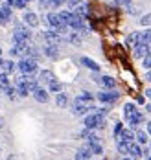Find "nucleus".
I'll return each instance as SVG.
<instances>
[{
	"instance_id": "nucleus-1",
	"label": "nucleus",
	"mask_w": 151,
	"mask_h": 160,
	"mask_svg": "<svg viewBox=\"0 0 151 160\" xmlns=\"http://www.w3.org/2000/svg\"><path fill=\"white\" fill-rule=\"evenodd\" d=\"M105 125V122H103V116H101V112H96V114H90V116H87L85 118V127L87 129H101Z\"/></svg>"
},
{
	"instance_id": "nucleus-2",
	"label": "nucleus",
	"mask_w": 151,
	"mask_h": 160,
	"mask_svg": "<svg viewBox=\"0 0 151 160\" xmlns=\"http://www.w3.org/2000/svg\"><path fill=\"white\" fill-rule=\"evenodd\" d=\"M18 70L22 74H33L37 70V61L32 59V57H22L20 63H18Z\"/></svg>"
},
{
	"instance_id": "nucleus-3",
	"label": "nucleus",
	"mask_w": 151,
	"mask_h": 160,
	"mask_svg": "<svg viewBox=\"0 0 151 160\" xmlns=\"http://www.w3.org/2000/svg\"><path fill=\"white\" fill-rule=\"evenodd\" d=\"M46 20H48L50 28L52 30H55V32H65V30H67V24L61 20L59 13H50V15L46 17Z\"/></svg>"
},
{
	"instance_id": "nucleus-4",
	"label": "nucleus",
	"mask_w": 151,
	"mask_h": 160,
	"mask_svg": "<svg viewBox=\"0 0 151 160\" xmlns=\"http://www.w3.org/2000/svg\"><path fill=\"white\" fill-rule=\"evenodd\" d=\"M30 37H32V33L28 32L24 26H17V28H15V33H13V42H15V44H18V42H26Z\"/></svg>"
},
{
	"instance_id": "nucleus-5",
	"label": "nucleus",
	"mask_w": 151,
	"mask_h": 160,
	"mask_svg": "<svg viewBox=\"0 0 151 160\" xmlns=\"http://www.w3.org/2000/svg\"><path fill=\"white\" fill-rule=\"evenodd\" d=\"M88 109H92L90 105H87V101H83V99H76L74 101V105H72V112L76 114V116H83V114H87V111Z\"/></svg>"
},
{
	"instance_id": "nucleus-6",
	"label": "nucleus",
	"mask_w": 151,
	"mask_h": 160,
	"mask_svg": "<svg viewBox=\"0 0 151 160\" xmlns=\"http://www.w3.org/2000/svg\"><path fill=\"white\" fill-rule=\"evenodd\" d=\"M118 98H120V94H118V92H111V88H109L107 92H100V94H98V99L103 101V103H114Z\"/></svg>"
},
{
	"instance_id": "nucleus-7",
	"label": "nucleus",
	"mask_w": 151,
	"mask_h": 160,
	"mask_svg": "<svg viewBox=\"0 0 151 160\" xmlns=\"http://www.w3.org/2000/svg\"><path fill=\"white\" fill-rule=\"evenodd\" d=\"M148 53H149V44L138 42V44L134 46V57H138V59H144Z\"/></svg>"
},
{
	"instance_id": "nucleus-8",
	"label": "nucleus",
	"mask_w": 151,
	"mask_h": 160,
	"mask_svg": "<svg viewBox=\"0 0 151 160\" xmlns=\"http://www.w3.org/2000/svg\"><path fill=\"white\" fill-rule=\"evenodd\" d=\"M43 37H44V41L48 42V44H57L59 41H61V37H59V32H44L43 33Z\"/></svg>"
},
{
	"instance_id": "nucleus-9",
	"label": "nucleus",
	"mask_w": 151,
	"mask_h": 160,
	"mask_svg": "<svg viewBox=\"0 0 151 160\" xmlns=\"http://www.w3.org/2000/svg\"><path fill=\"white\" fill-rule=\"evenodd\" d=\"M118 142H133L134 140V134L131 132V129H122L120 131V134L116 136Z\"/></svg>"
},
{
	"instance_id": "nucleus-10",
	"label": "nucleus",
	"mask_w": 151,
	"mask_h": 160,
	"mask_svg": "<svg viewBox=\"0 0 151 160\" xmlns=\"http://www.w3.org/2000/svg\"><path fill=\"white\" fill-rule=\"evenodd\" d=\"M32 94H33V98L39 103H46V101H48V92H46L44 88H39V87H37Z\"/></svg>"
},
{
	"instance_id": "nucleus-11",
	"label": "nucleus",
	"mask_w": 151,
	"mask_h": 160,
	"mask_svg": "<svg viewBox=\"0 0 151 160\" xmlns=\"http://www.w3.org/2000/svg\"><path fill=\"white\" fill-rule=\"evenodd\" d=\"M11 20V9L9 6H2L0 8V24H8Z\"/></svg>"
},
{
	"instance_id": "nucleus-12",
	"label": "nucleus",
	"mask_w": 151,
	"mask_h": 160,
	"mask_svg": "<svg viewBox=\"0 0 151 160\" xmlns=\"http://www.w3.org/2000/svg\"><path fill=\"white\" fill-rule=\"evenodd\" d=\"M98 83H100L103 88H114V87H116V79H113L111 76H103V78H100Z\"/></svg>"
},
{
	"instance_id": "nucleus-13",
	"label": "nucleus",
	"mask_w": 151,
	"mask_h": 160,
	"mask_svg": "<svg viewBox=\"0 0 151 160\" xmlns=\"http://www.w3.org/2000/svg\"><path fill=\"white\" fill-rule=\"evenodd\" d=\"M142 153H144V151L140 149V145L133 144V142L129 144V151H127V155H129V157H133V158H140V157H142Z\"/></svg>"
},
{
	"instance_id": "nucleus-14",
	"label": "nucleus",
	"mask_w": 151,
	"mask_h": 160,
	"mask_svg": "<svg viewBox=\"0 0 151 160\" xmlns=\"http://www.w3.org/2000/svg\"><path fill=\"white\" fill-rule=\"evenodd\" d=\"M87 147H88V151H90L92 155H101V153H103V149H101V145L98 144V140H88Z\"/></svg>"
},
{
	"instance_id": "nucleus-15",
	"label": "nucleus",
	"mask_w": 151,
	"mask_h": 160,
	"mask_svg": "<svg viewBox=\"0 0 151 160\" xmlns=\"http://www.w3.org/2000/svg\"><path fill=\"white\" fill-rule=\"evenodd\" d=\"M74 13H76L78 17H81V18H87V15H88V6L79 2V4L74 8Z\"/></svg>"
},
{
	"instance_id": "nucleus-16",
	"label": "nucleus",
	"mask_w": 151,
	"mask_h": 160,
	"mask_svg": "<svg viewBox=\"0 0 151 160\" xmlns=\"http://www.w3.org/2000/svg\"><path fill=\"white\" fill-rule=\"evenodd\" d=\"M81 64H85L87 68H90V70H94V72L100 70V64L96 63V61H92L90 57H81Z\"/></svg>"
},
{
	"instance_id": "nucleus-17",
	"label": "nucleus",
	"mask_w": 151,
	"mask_h": 160,
	"mask_svg": "<svg viewBox=\"0 0 151 160\" xmlns=\"http://www.w3.org/2000/svg\"><path fill=\"white\" fill-rule=\"evenodd\" d=\"M24 22H26L30 28H35V26L39 24V18H37L35 13H26V15H24Z\"/></svg>"
},
{
	"instance_id": "nucleus-18",
	"label": "nucleus",
	"mask_w": 151,
	"mask_h": 160,
	"mask_svg": "<svg viewBox=\"0 0 151 160\" xmlns=\"http://www.w3.org/2000/svg\"><path fill=\"white\" fill-rule=\"evenodd\" d=\"M127 120H129V123H131V127H136V125H140V123L144 122V116H142L140 112H134L133 116H129Z\"/></svg>"
},
{
	"instance_id": "nucleus-19",
	"label": "nucleus",
	"mask_w": 151,
	"mask_h": 160,
	"mask_svg": "<svg viewBox=\"0 0 151 160\" xmlns=\"http://www.w3.org/2000/svg\"><path fill=\"white\" fill-rule=\"evenodd\" d=\"M44 53L52 57V59H57L59 57V52H57V44H48L46 48H44Z\"/></svg>"
},
{
	"instance_id": "nucleus-20",
	"label": "nucleus",
	"mask_w": 151,
	"mask_h": 160,
	"mask_svg": "<svg viewBox=\"0 0 151 160\" xmlns=\"http://www.w3.org/2000/svg\"><path fill=\"white\" fill-rule=\"evenodd\" d=\"M0 70H2V72H6V74H11V72L15 70V63H13V61H2Z\"/></svg>"
},
{
	"instance_id": "nucleus-21",
	"label": "nucleus",
	"mask_w": 151,
	"mask_h": 160,
	"mask_svg": "<svg viewBox=\"0 0 151 160\" xmlns=\"http://www.w3.org/2000/svg\"><path fill=\"white\" fill-rule=\"evenodd\" d=\"M138 42H144V44H149V42H151V30H146V32L138 33Z\"/></svg>"
},
{
	"instance_id": "nucleus-22",
	"label": "nucleus",
	"mask_w": 151,
	"mask_h": 160,
	"mask_svg": "<svg viewBox=\"0 0 151 160\" xmlns=\"http://www.w3.org/2000/svg\"><path fill=\"white\" fill-rule=\"evenodd\" d=\"M39 81L41 83H50V81H53V74H52L50 70H43L41 76H39Z\"/></svg>"
},
{
	"instance_id": "nucleus-23",
	"label": "nucleus",
	"mask_w": 151,
	"mask_h": 160,
	"mask_svg": "<svg viewBox=\"0 0 151 160\" xmlns=\"http://www.w3.org/2000/svg\"><path fill=\"white\" fill-rule=\"evenodd\" d=\"M74 15H76V13H74V11H61V13H59V17H61V20H63V22H65V24H70V22H72V18H74Z\"/></svg>"
},
{
	"instance_id": "nucleus-24",
	"label": "nucleus",
	"mask_w": 151,
	"mask_h": 160,
	"mask_svg": "<svg viewBox=\"0 0 151 160\" xmlns=\"http://www.w3.org/2000/svg\"><path fill=\"white\" fill-rule=\"evenodd\" d=\"M90 157H92V153L88 151V147H83V149H79L76 153V158L78 160H85V158H90Z\"/></svg>"
},
{
	"instance_id": "nucleus-25",
	"label": "nucleus",
	"mask_w": 151,
	"mask_h": 160,
	"mask_svg": "<svg viewBox=\"0 0 151 160\" xmlns=\"http://www.w3.org/2000/svg\"><path fill=\"white\" fill-rule=\"evenodd\" d=\"M55 103H57V107H67V103H68L67 94H61V92H57V96H55Z\"/></svg>"
},
{
	"instance_id": "nucleus-26",
	"label": "nucleus",
	"mask_w": 151,
	"mask_h": 160,
	"mask_svg": "<svg viewBox=\"0 0 151 160\" xmlns=\"http://www.w3.org/2000/svg\"><path fill=\"white\" fill-rule=\"evenodd\" d=\"M134 112H138V111H136V107H134L133 103H125V107H123V116L129 118V116H133Z\"/></svg>"
},
{
	"instance_id": "nucleus-27",
	"label": "nucleus",
	"mask_w": 151,
	"mask_h": 160,
	"mask_svg": "<svg viewBox=\"0 0 151 160\" xmlns=\"http://www.w3.org/2000/svg\"><path fill=\"white\" fill-rule=\"evenodd\" d=\"M134 138L138 140V144H146V142H148V134H146L144 131H138V132L134 134Z\"/></svg>"
},
{
	"instance_id": "nucleus-28",
	"label": "nucleus",
	"mask_w": 151,
	"mask_h": 160,
	"mask_svg": "<svg viewBox=\"0 0 151 160\" xmlns=\"http://www.w3.org/2000/svg\"><path fill=\"white\" fill-rule=\"evenodd\" d=\"M129 144H131V142H118V151H120L122 155H127V151H129Z\"/></svg>"
},
{
	"instance_id": "nucleus-29",
	"label": "nucleus",
	"mask_w": 151,
	"mask_h": 160,
	"mask_svg": "<svg viewBox=\"0 0 151 160\" xmlns=\"http://www.w3.org/2000/svg\"><path fill=\"white\" fill-rule=\"evenodd\" d=\"M48 85H50V90L52 92H61V88H63V87H61V83H59V81H50V83H48Z\"/></svg>"
},
{
	"instance_id": "nucleus-30",
	"label": "nucleus",
	"mask_w": 151,
	"mask_h": 160,
	"mask_svg": "<svg viewBox=\"0 0 151 160\" xmlns=\"http://www.w3.org/2000/svg\"><path fill=\"white\" fill-rule=\"evenodd\" d=\"M127 44H129V46H136V44H138V33H131V35L127 37Z\"/></svg>"
},
{
	"instance_id": "nucleus-31",
	"label": "nucleus",
	"mask_w": 151,
	"mask_h": 160,
	"mask_svg": "<svg viewBox=\"0 0 151 160\" xmlns=\"http://www.w3.org/2000/svg\"><path fill=\"white\" fill-rule=\"evenodd\" d=\"M28 6V0H13V8H17V9H24Z\"/></svg>"
},
{
	"instance_id": "nucleus-32",
	"label": "nucleus",
	"mask_w": 151,
	"mask_h": 160,
	"mask_svg": "<svg viewBox=\"0 0 151 160\" xmlns=\"http://www.w3.org/2000/svg\"><path fill=\"white\" fill-rule=\"evenodd\" d=\"M4 92H6V96L9 98V99H15V94H17V90H15V88L6 87V88H4Z\"/></svg>"
},
{
	"instance_id": "nucleus-33",
	"label": "nucleus",
	"mask_w": 151,
	"mask_h": 160,
	"mask_svg": "<svg viewBox=\"0 0 151 160\" xmlns=\"http://www.w3.org/2000/svg\"><path fill=\"white\" fill-rule=\"evenodd\" d=\"M140 24H142V26H149L151 24V13H148V15L142 17V18H140Z\"/></svg>"
},
{
	"instance_id": "nucleus-34",
	"label": "nucleus",
	"mask_w": 151,
	"mask_h": 160,
	"mask_svg": "<svg viewBox=\"0 0 151 160\" xmlns=\"http://www.w3.org/2000/svg\"><path fill=\"white\" fill-rule=\"evenodd\" d=\"M144 68H151V52L144 57Z\"/></svg>"
},
{
	"instance_id": "nucleus-35",
	"label": "nucleus",
	"mask_w": 151,
	"mask_h": 160,
	"mask_svg": "<svg viewBox=\"0 0 151 160\" xmlns=\"http://www.w3.org/2000/svg\"><path fill=\"white\" fill-rule=\"evenodd\" d=\"M79 99H83V101H87V103H88V101H92V94H88V92H83V94L79 96Z\"/></svg>"
},
{
	"instance_id": "nucleus-36",
	"label": "nucleus",
	"mask_w": 151,
	"mask_h": 160,
	"mask_svg": "<svg viewBox=\"0 0 151 160\" xmlns=\"http://www.w3.org/2000/svg\"><path fill=\"white\" fill-rule=\"evenodd\" d=\"M68 41H70V42H74V44H79V42H81V41H79V37H78L76 33H72V35L68 37Z\"/></svg>"
},
{
	"instance_id": "nucleus-37",
	"label": "nucleus",
	"mask_w": 151,
	"mask_h": 160,
	"mask_svg": "<svg viewBox=\"0 0 151 160\" xmlns=\"http://www.w3.org/2000/svg\"><path fill=\"white\" fill-rule=\"evenodd\" d=\"M41 8H44V9L53 8V6H52V0H41Z\"/></svg>"
},
{
	"instance_id": "nucleus-38",
	"label": "nucleus",
	"mask_w": 151,
	"mask_h": 160,
	"mask_svg": "<svg viewBox=\"0 0 151 160\" xmlns=\"http://www.w3.org/2000/svg\"><path fill=\"white\" fill-rule=\"evenodd\" d=\"M79 2H81V0H67V4L70 6V8H76V6H78Z\"/></svg>"
},
{
	"instance_id": "nucleus-39",
	"label": "nucleus",
	"mask_w": 151,
	"mask_h": 160,
	"mask_svg": "<svg viewBox=\"0 0 151 160\" xmlns=\"http://www.w3.org/2000/svg\"><path fill=\"white\" fill-rule=\"evenodd\" d=\"M65 2H67V0H52V6H53V8H55V6H63Z\"/></svg>"
},
{
	"instance_id": "nucleus-40",
	"label": "nucleus",
	"mask_w": 151,
	"mask_h": 160,
	"mask_svg": "<svg viewBox=\"0 0 151 160\" xmlns=\"http://www.w3.org/2000/svg\"><path fill=\"white\" fill-rule=\"evenodd\" d=\"M118 6H129L131 4V0H116Z\"/></svg>"
},
{
	"instance_id": "nucleus-41",
	"label": "nucleus",
	"mask_w": 151,
	"mask_h": 160,
	"mask_svg": "<svg viewBox=\"0 0 151 160\" xmlns=\"http://www.w3.org/2000/svg\"><path fill=\"white\" fill-rule=\"evenodd\" d=\"M120 131H122V123H116V127H114V136L120 134Z\"/></svg>"
},
{
	"instance_id": "nucleus-42",
	"label": "nucleus",
	"mask_w": 151,
	"mask_h": 160,
	"mask_svg": "<svg viewBox=\"0 0 151 160\" xmlns=\"http://www.w3.org/2000/svg\"><path fill=\"white\" fill-rule=\"evenodd\" d=\"M146 81H151V68H149V72L146 74Z\"/></svg>"
},
{
	"instance_id": "nucleus-43",
	"label": "nucleus",
	"mask_w": 151,
	"mask_h": 160,
	"mask_svg": "<svg viewBox=\"0 0 151 160\" xmlns=\"http://www.w3.org/2000/svg\"><path fill=\"white\" fill-rule=\"evenodd\" d=\"M146 96H148V98H151V88H148V90H146Z\"/></svg>"
},
{
	"instance_id": "nucleus-44",
	"label": "nucleus",
	"mask_w": 151,
	"mask_h": 160,
	"mask_svg": "<svg viewBox=\"0 0 151 160\" xmlns=\"http://www.w3.org/2000/svg\"><path fill=\"white\" fill-rule=\"evenodd\" d=\"M4 127V120H2V116H0V129Z\"/></svg>"
},
{
	"instance_id": "nucleus-45",
	"label": "nucleus",
	"mask_w": 151,
	"mask_h": 160,
	"mask_svg": "<svg viewBox=\"0 0 151 160\" xmlns=\"http://www.w3.org/2000/svg\"><path fill=\"white\" fill-rule=\"evenodd\" d=\"M148 131L151 132V122H148Z\"/></svg>"
},
{
	"instance_id": "nucleus-46",
	"label": "nucleus",
	"mask_w": 151,
	"mask_h": 160,
	"mask_svg": "<svg viewBox=\"0 0 151 160\" xmlns=\"http://www.w3.org/2000/svg\"><path fill=\"white\" fill-rule=\"evenodd\" d=\"M146 109H148V111H149V112H151V103H149V105H148V107H146Z\"/></svg>"
},
{
	"instance_id": "nucleus-47",
	"label": "nucleus",
	"mask_w": 151,
	"mask_h": 160,
	"mask_svg": "<svg viewBox=\"0 0 151 160\" xmlns=\"http://www.w3.org/2000/svg\"><path fill=\"white\" fill-rule=\"evenodd\" d=\"M28 2H30V0H28Z\"/></svg>"
}]
</instances>
